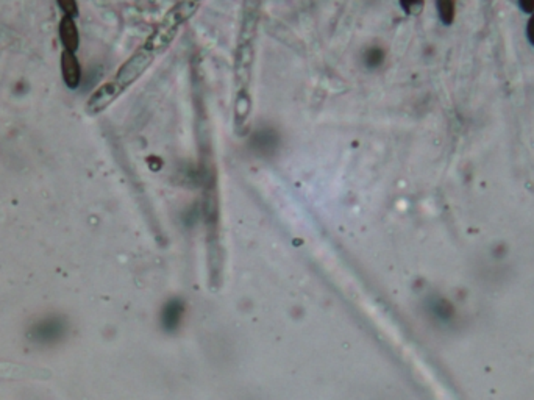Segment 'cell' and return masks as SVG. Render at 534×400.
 Returning a JSON list of instances; mask_svg holds the SVG:
<instances>
[{"label": "cell", "instance_id": "obj_5", "mask_svg": "<svg viewBox=\"0 0 534 400\" xmlns=\"http://www.w3.org/2000/svg\"><path fill=\"white\" fill-rule=\"evenodd\" d=\"M436 10L442 24L452 25L456 18V0H436Z\"/></svg>", "mask_w": 534, "mask_h": 400}, {"label": "cell", "instance_id": "obj_3", "mask_svg": "<svg viewBox=\"0 0 534 400\" xmlns=\"http://www.w3.org/2000/svg\"><path fill=\"white\" fill-rule=\"evenodd\" d=\"M58 34H60V41L63 44L65 51L69 52H77L80 47V33H79V27L75 24V18L71 16H63L60 20L58 25Z\"/></svg>", "mask_w": 534, "mask_h": 400}, {"label": "cell", "instance_id": "obj_11", "mask_svg": "<svg viewBox=\"0 0 534 400\" xmlns=\"http://www.w3.org/2000/svg\"><path fill=\"white\" fill-rule=\"evenodd\" d=\"M519 6H520V10L526 13V15H531V13H534V0H519Z\"/></svg>", "mask_w": 534, "mask_h": 400}, {"label": "cell", "instance_id": "obj_1", "mask_svg": "<svg viewBox=\"0 0 534 400\" xmlns=\"http://www.w3.org/2000/svg\"><path fill=\"white\" fill-rule=\"evenodd\" d=\"M183 22V16L177 10L169 11L168 16L159 24L158 29L152 33V36L145 41V44L141 49L136 51L119 67L114 79L103 84L91 94V98L88 99L86 103V112L89 114H99L103 109H107L126 89H128L147 71L152 61L156 58V55L163 52L166 47H169Z\"/></svg>", "mask_w": 534, "mask_h": 400}, {"label": "cell", "instance_id": "obj_8", "mask_svg": "<svg viewBox=\"0 0 534 400\" xmlns=\"http://www.w3.org/2000/svg\"><path fill=\"white\" fill-rule=\"evenodd\" d=\"M164 316H166V324H169L168 327H175L180 321V317H182V308H180L178 303H172Z\"/></svg>", "mask_w": 534, "mask_h": 400}, {"label": "cell", "instance_id": "obj_9", "mask_svg": "<svg viewBox=\"0 0 534 400\" xmlns=\"http://www.w3.org/2000/svg\"><path fill=\"white\" fill-rule=\"evenodd\" d=\"M400 5L408 15H418L424 6V0H400Z\"/></svg>", "mask_w": 534, "mask_h": 400}, {"label": "cell", "instance_id": "obj_2", "mask_svg": "<svg viewBox=\"0 0 534 400\" xmlns=\"http://www.w3.org/2000/svg\"><path fill=\"white\" fill-rule=\"evenodd\" d=\"M61 77H63L65 85L69 89H77L81 81V66L74 52L63 51L61 52Z\"/></svg>", "mask_w": 534, "mask_h": 400}, {"label": "cell", "instance_id": "obj_7", "mask_svg": "<svg viewBox=\"0 0 534 400\" xmlns=\"http://www.w3.org/2000/svg\"><path fill=\"white\" fill-rule=\"evenodd\" d=\"M60 10L65 13V16L77 18L79 16V4L77 0H57Z\"/></svg>", "mask_w": 534, "mask_h": 400}, {"label": "cell", "instance_id": "obj_6", "mask_svg": "<svg viewBox=\"0 0 534 400\" xmlns=\"http://www.w3.org/2000/svg\"><path fill=\"white\" fill-rule=\"evenodd\" d=\"M385 51L381 49V47H371L369 51L366 52L364 55V61H366V66L371 67V69H375L378 66H381V63L385 61Z\"/></svg>", "mask_w": 534, "mask_h": 400}, {"label": "cell", "instance_id": "obj_4", "mask_svg": "<svg viewBox=\"0 0 534 400\" xmlns=\"http://www.w3.org/2000/svg\"><path fill=\"white\" fill-rule=\"evenodd\" d=\"M252 146L261 155H269L279 146V135L274 128H260L252 136Z\"/></svg>", "mask_w": 534, "mask_h": 400}, {"label": "cell", "instance_id": "obj_10", "mask_svg": "<svg viewBox=\"0 0 534 400\" xmlns=\"http://www.w3.org/2000/svg\"><path fill=\"white\" fill-rule=\"evenodd\" d=\"M526 38H528L530 44L534 47V13H531L528 20H526Z\"/></svg>", "mask_w": 534, "mask_h": 400}]
</instances>
